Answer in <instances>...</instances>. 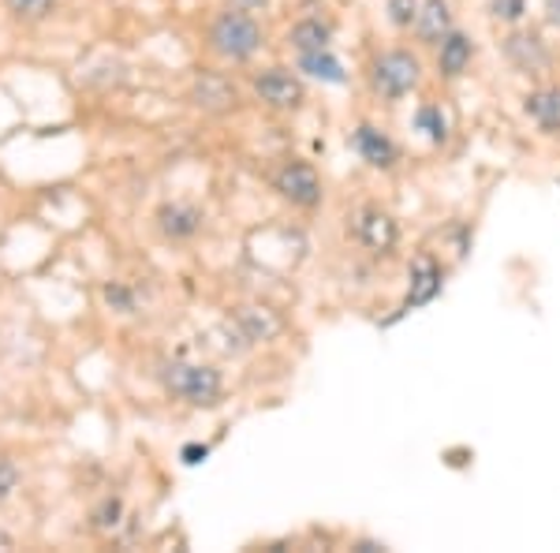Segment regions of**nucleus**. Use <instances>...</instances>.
Listing matches in <instances>:
<instances>
[{"instance_id":"obj_19","label":"nucleus","mask_w":560,"mask_h":553,"mask_svg":"<svg viewBox=\"0 0 560 553\" xmlns=\"http://www.w3.org/2000/svg\"><path fill=\"white\" fill-rule=\"evenodd\" d=\"M419 4L422 0H385V15L396 31H411L415 26V15H419Z\"/></svg>"},{"instance_id":"obj_23","label":"nucleus","mask_w":560,"mask_h":553,"mask_svg":"<svg viewBox=\"0 0 560 553\" xmlns=\"http://www.w3.org/2000/svg\"><path fill=\"white\" fill-rule=\"evenodd\" d=\"M120 512H124V505L116 502V497H108L102 509L94 512V528H116V523H120Z\"/></svg>"},{"instance_id":"obj_18","label":"nucleus","mask_w":560,"mask_h":553,"mask_svg":"<svg viewBox=\"0 0 560 553\" xmlns=\"http://www.w3.org/2000/svg\"><path fill=\"white\" fill-rule=\"evenodd\" d=\"M300 71H306V76L322 79V83H345V65H340L337 57H332L329 49H318V53H300Z\"/></svg>"},{"instance_id":"obj_27","label":"nucleus","mask_w":560,"mask_h":553,"mask_svg":"<svg viewBox=\"0 0 560 553\" xmlns=\"http://www.w3.org/2000/svg\"><path fill=\"white\" fill-rule=\"evenodd\" d=\"M546 20L549 26H560V0H546Z\"/></svg>"},{"instance_id":"obj_3","label":"nucleus","mask_w":560,"mask_h":553,"mask_svg":"<svg viewBox=\"0 0 560 553\" xmlns=\"http://www.w3.org/2000/svg\"><path fill=\"white\" fill-rule=\"evenodd\" d=\"M370 79H374V90L385 97V102H400L419 90L422 83V65L411 49H385L382 57L370 68Z\"/></svg>"},{"instance_id":"obj_15","label":"nucleus","mask_w":560,"mask_h":553,"mask_svg":"<svg viewBox=\"0 0 560 553\" xmlns=\"http://www.w3.org/2000/svg\"><path fill=\"white\" fill-rule=\"evenodd\" d=\"M236 322L247 341H273L280 333V319L269 311V307H240Z\"/></svg>"},{"instance_id":"obj_16","label":"nucleus","mask_w":560,"mask_h":553,"mask_svg":"<svg viewBox=\"0 0 560 553\" xmlns=\"http://www.w3.org/2000/svg\"><path fill=\"white\" fill-rule=\"evenodd\" d=\"M288 42H292L295 53H318V49H329L332 42V26L322 23V20H300L288 31Z\"/></svg>"},{"instance_id":"obj_2","label":"nucleus","mask_w":560,"mask_h":553,"mask_svg":"<svg viewBox=\"0 0 560 553\" xmlns=\"http://www.w3.org/2000/svg\"><path fill=\"white\" fill-rule=\"evenodd\" d=\"M210 49L224 60H250L261 49V26L250 12L229 8L221 12L210 26Z\"/></svg>"},{"instance_id":"obj_25","label":"nucleus","mask_w":560,"mask_h":553,"mask_svg":"<svg viewBox=\"0 0 560 553\" xmlns=\"http://www.w3.org/2000/svg\"><path fill=\"white\" fill-rule=\"evenodd\" d=\"M206 452H210L206 446H184V464H202Z\"/></svg>"},{"instance_id":"obj_1","label":"nucleus","mask_w":560,"mask_h":553,"mask_svg":"<svg viewBox=\"0 0 560 553\" xmlns=\"http://www.w3.org/2000/svg\"><path fill=\"white\" fill-rule=\"evenodd\" d=\"M161 385L184 404L195 407H210L221 401L224 382H221V370L206 367V362H187V359H173L161 367Z\"/></svg>"},{"instance_id":"obj_24","label":"nucleus","mask_w":560,"mask_h":553,"mask_svg":"<svg viewBox=\"0 0 560 553\" xmlns=\"http://www.w3.org/2000/svg\"><path fill=\"white\" fill-rule=\"evenodd\" d=\"M105 299H108V303H116V307H124V311H131V296L128 292H124V288H105Z\"/></svg>"},{"instance_id":"obj_12","label":"nucleus","mask_w":560,"mask_h":553,"mask_svg":"<svg viewBox=\"0 0 560 553\" xmlns=\"http://www.w3.org/2000/svg\"><path fill=\"white\" fill-rule=\"evenodd\" d=\"M523 113L538 131L560 135V87H535L523 97Z\"/></svg>"},{"instance_id":"obj_4","label":"nucleus","mask_w":560,"mask_h":553,"mask_svg":"<svg viewBox=\"0 0 560 553\" xmlns=\"http://www.w3.org/2000/svg\"><path fill=\"white\" fill-rule=\"evenodd\" d=\"M351 235H355V243L366 255L388 258L396 251V243H400V224H396V217L382 210V206H359V210L351 214Z\"/></svg>"},{"instance_id":"obj_11","label":"nucleus","mask_w":560,"mask_h":553,"mask_svg":"<svg viewBox=\"0 0 560 553\" xmlns=\"http://www.w3.org/2000/svg\"><path fill=\"white\" fill-rule=\"evenodd\" d=\"M411 31L422 45H433V49H438L441 38L453 31V4H448V0H422Z\"/></svg>"},{"instance_id":"obj_21","label":"nucleus","mask_w":560,"mask_h":553,"mask_svg":"<svg viewBox=\"0 0 560 553\" xmlns=\"http://www.w3.org/2000/svg\"><path fill=\"white\" fill-rule=\"evenodd\" d=\"M490 15L501 23H520L527 15V0H490Z\"/></svg>"},{"instance_id":"obj_17","label":"nucleus","mask_w":560,"mask_h":553,"mask_svg":"<svg viewBox=\"0 0 560 553\" xmlns=\"http://www.w3.org/2000/svg\"><path fill=\"white\" fill-rule=\"evenodd\" d=\"M415 131H422L433 142V147H441V142H448V131H453V124H448V113L438 102H427V105L415 108Z\"/></svg>"},{"instance_id":"obj_20","label":"nucleus","mask_w":560,"mask_h":553,"mask_svg":"<svg viewBox=\"0 0 560 553\" xmlns=\"http://www.w3.org/2000/svg\"><path fill=\"white\" fill-rule=\"evenodd\" d=\"M8 8H12L20 20H45V15L52 12V4L57 0H4Z\"/></svg>"},{"instance_id":"obj_9","label":"nucleus","mask_w":560,"mask_h":553,"mask_svg":"<svg viewBox=\"0 0 560 553\" xmlns=\"http://www.w3.org/2000/svg\"><path fill=\"white\" fill-rule=\"evenodd\" d=\"M351 142H355V153L370 169L388 172V169H396V161H400V147H396L382 128H374V124H359V128L351 131Z\"/></svg>"},{"instance_id":"obj_8","label":"nucleus","mask_w":560,"mask_h":553,"mask_svg":"<svg viewBox=\"0 0 560 553\" xmlns=\"http://www.w3.org/2000/svg\"><path fill=\"white\" fill-rule=\"evenodd\" d=\"M504 57H509V65L523 71V76H541V71H549V65H553L549 45L541 42L538 34H527V31H512L509 38H504Z\"/></svg>"},{"instance_id":"obj_10","label":"nucleus","mask_w":560,"mask_h":553,"mask_svg":"<svg viewBox=\"0 0 560 553\" xmlns=\"http://www.w3.org/2000/svg\"><path fill=\"white\" fill-rule=\"evenodd\" d=\"M475 60V38L467 31H448L438 45V76L441 79H459Z\"/></svg>"},{"instance_id":"obj_6","label":"nucleus","mask_w":560,"mask_h":553,"mask_svg":"<svg viewBox=\"0 0 560 553\" xmlns=\"http://www.w3.org/2000/svg\"><path fill=\"white\" fill-rule=\"evenodd\" d=\"M273 187L280 198H288L292 206H303V210H314L322 203V176L314 172V165L306 161H288V165L277 169Z\"/></svg>"},{"instance_id":"obj_7","label":"nucleus","mask_w":560,"mask_h":553,"mask_svg":"<svg viewBox=\"0 0 560 553\" xmlns=\"http://www.w3.org/2000/svg\"><path fill=\"white\" fill-rule=\"evenodd\" d=\"M255 94L266 102L269 108H280V113H295L306 102V90L300 83V76H292L288 68H269L255 79Z\"/></svg>"},{"instance_id":"obj_26","label":"nucleus","mask_w":560,"mask_h":553,"mask_svg":"<svg viewBox=\"0 0 560 553\" xmlns=\"http://www.w3.org/2000/svg\"><path fill=\"white\" fill-rule=\"evenodd\" d=\"M232 8H240V12H258V8H266L269 0H229Z\"/></svg>"},{"instance_id":"obj_28","label":"nucleus","mask_w":560,"mask_h":553,"mask_svg":"<svg viewBox=\"0 0 560 553\" xmlns=\"http://www.w3.org/2000/svg\"><path fill=\"white\" fill-rule=\"evenodd\" d=\"M15 546V542H12V534H8V531H0V553H4V550H12Z\"/></svg>"},{"instance_id":"obj_5","label":"nucleus","mask_w":560,"mask_h":553,"mask_svg":"<svg viewBox=\"0 0 560 553\" xmlns=\"http://www.w3.org/2000/svg\"><path fill=\"white\" fill-rule=\"evenodd\" d=\"M441 288H445V269H441V262L433 258L430 251H419L408 266V296H404V303H400V314H411V311H419V307L433 303V299L441 296Z\"/></svg>"},{"instance_id":"obj_14","label":"nucleus","mask_w":560,"mask_h":553,"mask_svg":"<svg viewBox=\"0 0 560 553\" xmlns=\"http://www.w3.org/2000/svg\"><path fill=\"white\" fill-rule=\"evenodd\" d=\"M158 224L168 240H191V235H198V229H202V210H195V206H187V203L161 206Z\"/></svg>"},{"instance_id":"obj_13","label":"nucleus","mask_w":560,"mask_h":553,"mask_svg":"<svg viewBox=\"0 0 560 553\" xmlns=\"http://www.w3.org/2000/svg\"><path fill=\"white\" fill-rule=\"evenodd\" d=\"M236 83L224 79L221 71H206V76L195 79V105L210 108V113H224V108L236 105Z\"/></svg>"},{"instance_id":"obj_22","label":"nucleus","mask_w":560,"mask_h":553,"mask_svg":"<svg viewBox=\"0 0 560 553\" xmlns=\"http://www.w3.org/2000/svg\"><path fill=\"white\" fill-rule=\"evenodd\" d=\"M15 486H20V468L0 457V502H8L15 494Z\"/></svg>"}]
</instances>
